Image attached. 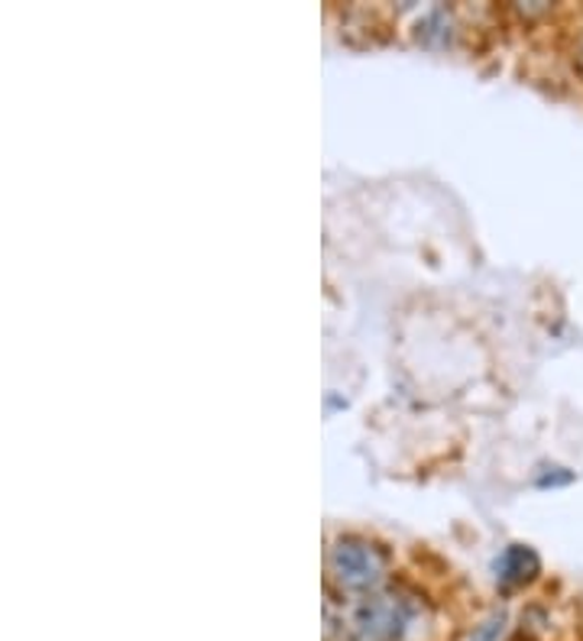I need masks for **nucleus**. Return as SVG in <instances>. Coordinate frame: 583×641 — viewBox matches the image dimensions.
<instances>
[{
	"instance_id": "obj_1",
	"label": "nucleus",
	"mask_w": 583,
	"mask_h": 641,
	"mask_svg": "<svg viewBox=\"0 0 583 641\" xmlns=\"http://www.w3.org/2000/svg\"><path fill=\"white\" fill-rule=\"evenodd\" d=\"M415 616V599L405 592H363L343 612V641H405Z\"/></svg>"
},
{
	"instance_id": "obj_2",
	"label": "nucleus",
	"mask_w": 583,
	"mask_h": 641,
	"mask_svg": "<svg viewBox=\"0 0 583 641\" xmlns=\"http://www.w3.org/2000/svg\"><path fill=\"white\" fill-rule=\"evenodd\" d=\"M389 570V557L383 547L367 538L343 535L328 547V580L340 592H373L383 587Z\"/></svg>"
},
{
	"instance_id": "obj_3",
	"label": "nucleus",
	"mask_w": 583,
	"mask_h": 641,
	"mask_svg": "<svg viewBox=\"0 0 583 641\" xmlns=\"http://www.w3.org/2000/svg\"><path fill=\"white\" fill-rule=\"evenodd\" d=\"M538 570H541V560L529 544H509L492 564L499 587H522L538 577Z\"/></svg>"
},
{
	"instance_id": "obj_4",
	"label": "nucleus",
	"mask_w": 583,
	"mask_h": 641,
	"mask_svg": "<svg viewBox=\"0 0 583 641\" xmlns=\"http://www.w3.org/2000/svg\"><path fill=\"white\" fill-rule=\"evenodd\" d=\"M577 65L583 68V36H581V46H577Z\"/></svg>"
}]
</instances>
